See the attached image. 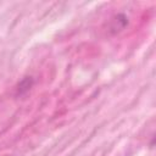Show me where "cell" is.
Returning <instances> with one entry per match:
<instances>
[{
    "mask_svg": "<svg viewBox=\"0 0 156 156\" xmlns=\"http://www.w3.org/2000/svg\"><path fill=\"white\" fill-rule=\"evenodd\" d=\"M127 23H128V18H127L124 15L119 13V15L115 16V17L111 20V27H110V28L116 33V32L122 30V29L127 26Z\"/></svg>",
    "mask_w": 156,
    "mask_h": 156,
    "instance_id": "6da1fadb",
    "label": "cell"
},
{
    "mask_svg": "<svg viewBox=\"0 0 156 156\" xmlns=\"http://www.w3.org/2000/svg\"><path fill=\"white\" fill-rule=\"evenodd\" d=\"M33 78L32 77H24L17 85V95H23L27 91H29V89L33 87Z\"/></svg>",
    "mask_w": 156,
    "mask_h": 156,
    "instance_id": "7a4b0ae2",
    "label": "cell"
}]
</instances>
